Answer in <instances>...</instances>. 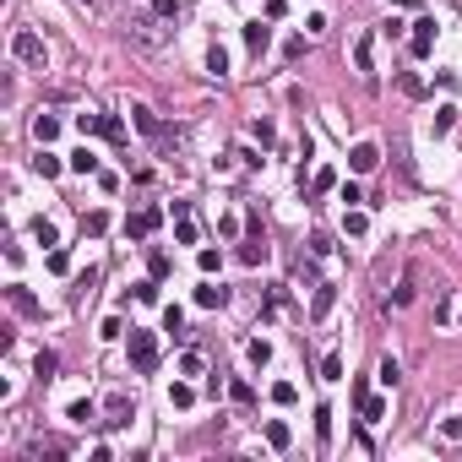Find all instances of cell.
I'll return each instance as SVG.
<instances>
[{"label": "cell", "instance_id": "obj_42", "mask_svg": "<svg viewBox=\"0 0 462 462\" xmlns=\"http://www.w3.org/2000/svg\"><path fill=\"white\" fill-rule=\"evenodd\" d=\"M305 49H310L305 38H289V44H283V55H289V60H305Z\"/></svg>", "mask_w": 462, "mask_h": 462}, {"label": "cell", "instance_id": "obj_43", "mask_svg": "<svg viewBox=\"0 0 462 462\" xmlns=\"http://www.w3.org/2000/svg\"><path fill=\"white\" fill-rule=\"evenodd\" d=\"M136 300H142V305H153V300H158V278H153V283H136Z\"/></svg>", "mask_w": 462, "mask_h": 462}, {"label": "cell", "instance_id": "obj_14", "mask_svg": "<svg viewBox=\"0 0 462 462\" xmlns=\"http://www.w3.org/2000/svg\"><path fill=\"white\" fill-rule=\"evenodd\" d=\"M267 441H272V452H289V441H294V430H289L283 419H272V424H267Z\"/></svg>", "mask_w": 462, "mask_h": 462}, {"label": "cell", "instance_id": "obj_3", "mask_svg": "<svg viewBox=\"0 0 462 462\" xmlns=\"http://www.w3.org/2000/svg\"><path fill=\"white\" fill-rule=\"evenodd\" d=\"M11 55H16V60H22V66H44V38H38V33H27V27H22V33H16V38H11Z\"/></svg>", "mask_w": 462, "mask_h": 462}, {"label": "cell", "instance_id": "obj_36", "mask_svg": "<svg viewBox=\"0 0 462 462\" xmlns=\"http://www.w3.org/2000/svg\"><path fill=\"white\" fill-rule=\"evenodd\" d=\"M174 239H180V245H196V223H191V218H180V229H174Z\"/></svg>", "mask_w": 462, "mask_h": 462}, {"label": "cell", "instance_id": "obj_23", "mask_svg": "<svg viewBox=\"0 0 462 462\" xmlns=\"http://www.w3.org/2000/svg\"><path fill=\"white\" fill-rule=\"evenodd\" d=\"M33 169H38L44 180H55V174H60V158H55V153H38V158H33Z\"/></svg>", "mask_w": 462, "mask_h": 462}, {"label": "cell", "instance_id": "obj_7", "mask_svg": "<svg viewBox=\"0 0 462 462\" xmlns=\"http://www.w3.org/2000/svg\"><path fill=\"white\" fill-rule=\"evenodd\" d=\"M430 49H435V22H430V16H419V22H413V55L424 60Z\"/></svg>", "mask_w": 462, "mask_h": 462}, {"label": "cell", "instance_id": "obj_9", "mask_svg": "<svg viewBox=\"0 0 462 462\" xmlns=\"http://www.w3.org/2000/svg\"><path fill=\"white\" fill-rule=\"evenodd\" d=\"M267 44H272V27H267V22H250V27H245V49H250V55H267Z\"/></svg>", "mask_w": 462, "mask_h": 462}, {"label": "cell", "instance_id": "obj_33", "mask_svg": "<svg viewBox=\"0 0 462 462\" xmlns=\"http://www.w3.org/2000/svg\"><path fill=\"white\" fill-rule=\"evenodd\" d=\"M55 365H60V359H55V354H49V348H44V354H38V365H33V370H38V376H44V381H49V376H55Z\"/></svg>", "mask_w": 462, "mask_h": 462}, {"label": "cell", "instance_id": "obj_20", "mask_svg": "<svg viewBox=\"0 0 462 462\" xmlns=\"http://www.w3.org/2000/svg\"><path fill=\"white\" fill-rule=\"evenodd\" d=\"M191 402H196V386H185V381L169 386V408H191Z\"/></svg>", "mask_w": 462, "mask_h": 462}, {"label": "cell", "instance_id": "obj_10", "mask_svg": "<svg viewBox=\"0 0 462 462\" xmlns=\"http://www.w3.org/2000/svg\"><path fill=\"white\" fill-rule=\"evenodd\" d=\"M104 413H109L104 424H131V397H120V391H114V397H104Z\"/></svg>", "mask_w": 462, "mask_h": 462}, {"label": "cell", "instance_id": "obj_35", "mask_svg": "<svg viewBox=\"0 0 462 462\" xmlns=\"http://www.w3.org/2000/svg\"><path fill=\"white\" fill-rule=\"evenodd\" d=\"M365 419H370V424L386 419V402H381V397H365Z\"/></svg>", "mask_w": 462, "mask_h": 462}, {"label": "cell", "instance_id": "obj_30", "mask_svg": "<svg viewBox=\"0 0 462 462\" xmlns=\"http://www.w3.org/2000/svg\"><path fill=\"white\" fill-rule=\"evenodd\" d=\"M180 376H202V354H196V348L180 354Z\"/></svg>", "mask_w": 462, "mask_h": 462}, {"label": "cell", "instance_id": "obj_17", "mask_svg": "<svg viewBox=\"0 0 462 462\" xmlns=\"http://www.w3.org/2000/svg\"><path fill=\"white\" fill-rule=\"evenodd\" d=\"M98 136H109V142H125V120H114V114H98Z\"/></svg>", "mask_w": 462, "mask_h": 462}, {"label": "cell", "instance_id": "obj_4", "mask_svg": "<svg viewBox=\"0 0 462 462\" xmlns=\"http://www.w3.org/2000/svg\"><path fill=\"white\" fill-rule=\"evenodd\" d=\"M158 223H163V207H142L136 218H125V234H131V239H147Z\"/></svg>", "mask_w": 462, "mask_h": 462}, {"label": "cell", "instance_id": "obj_19", "mask_svg": "<svg viewBox=\"0 0 462 462\" xmlns=\"http://www.w3.org/2000/svg\"><path fill=\"white\" fill-rule=\"evenodd\" d=\"M163 332H169V337H185V310H180V305L163 310Z\"/></svg>", "mask_w": 462, "mask_h": 462}, {"label": "cell", "instance_id": "obj_8", "mask_svg": "<svg viewBox=\"0 0 462 462\" xmlns=\"http://www.w3.org/2000/svg\"><path fill=\"white\" fill-rule=\"evenodd\" d=\"M196 305L202 310H223L229 305V289H223V283H202V289H196Z\"/></svg>", "mask_w": 462, "mask_h": 462}, {"label": "cell", "instance_id": "obj_6", "mask_svg": "<svg viewBox=\"0 0 462 462\" xmlns=\"http://www.w3.org/2000/svg\"><path fill=\"white\" fill-rule=\"evenodd\" d=\"M5 300H11V310H16V315H44V305H38V300H33L22 283H11V289H5Z\"/></svg>", "mask_w": 462, "mask_h": 462}, {"label": "cell", "instance_id": "obj_5", "mask_svg": "<svg viewBox=\"0 0 462 462\" xmlns=\"http://www.w3.org/2000/svg\"><path fill=\"white\" fill-rule=\"evenodd\" d=\"M348 163H354V174H370V169L381 163V147H376V142H359V147L348 153Z\"/></svg>", "mask_w": 462, "mask_h": 462}, {"label": "cell", "instance_id": "obj_12", "mask_svg": "<svg viewBox=\"0 0 462 462\" xmlns=\"http://www.w3.org/2000/svg\"><path fill=\"white\" fill-rule=\"evenodd\" d=\"M239 261H245V267H261V261H267V234H250L245 250H239Z\"/></svg>", "mask_w": 462, "mask_h": 462}, {"label": "cell", "instance_id": "obj_32", "mask_svg": "<svg viewBox=\"0 0 462 462\" xmlns=\"http://www.w3.org/2000/svg\"><path fill=\"white\" fill-rule=\"evenodd\" d=\"M147 272H153V278H169V256H163V250L147 256Z\"/></svg>", "mask_w": 462, "mask_h": 462}, {"label": "cell", "instance_id": "obj_16", "mask_svg": "<svg viewBox=\"0 0 462 462\" xmlns=\"http://www.w3.org/2000/svg\"><path fill=\"white\" fill-rule=\"evenodd\" d=\"M207 71H212V77H229V49H223V44L207 49Z\"/></svg>", "mask_w": 462, "mask_h": 462}, {"label": "cell", "instance_id": "obj_27", "mask_svg": "<svg viewBox=\"0 0 462 462\" xmlns=\"http://www.w3.org/2000/svg\"><path fill=\"white\" fill-rule=\"evenodd\" d=\"M321 381H343V359H337V354L321 359Z\"/></svg>", "mask_w": 462, "mask_h": 462}, {"label": "cell", "instance_id": "obj_37", "mask_svg": "<svg viewBox=\"0 0 462 462\" xmlns=\"http://www.w3.org/2000/svg\"><path fill=\"white\" fill-rule=\"evenodd\" d=\"M71 424H93V402H71Z\"/></svg>", "mask_w": 462, "mask_h": 462}, {"label": "cell", "instance_id": "obj_38", "mask_svg": "<svg viewBox=\"0 0 462 462\" xmlns=\"http://www.w3.org/2000/svg\"><path fill=\"white\" fill-rule=\"evenodd\" d=\"M441 435H446V441H462V413L457 419H441Z\"/></svg>", "mask_w": 462, "mask_h": 462}, {"label": "cell", "instance_id": "obj_24", "mask_svg": "<svg viewBox=\"0 0 462 462\" xmlns=\"http://www.w3.org/2000/svg\"><path fill=\"white\" fill-rule=\"evenodd\" d=\"M272 402H283V408L300 402V386H294V381H278V386H272Z\"/></svg>", "mask_w": 462, "mask_h": 462}, {"label": "cell", "instance_id": "obj_18", "mask_svg": "<svg viewBox=\"0 0 462 462\" xmlns=\"http://www.w3.org/2000/svg\"><path fill=\"white\" fill-rule=\"evenodd\" d=\"M245 354H250V365H256V370H267V365H272V343H267V337H256Z\"/></svg>", "mask_w": 462, "mask_h": 462}, {"label": "cell", "instance_id": "obj_25", "mask_svg": "<svg viewBox=\"0 0 462 462\" xmlns=\"http://www.w3.org/2000/svg\"><path fill=\"white\" fill-rule=\"evenodd\" d=\"M33 239H38V245H55L60 234H55V223H49V218H33Z\"/></svg>", "mask_w": 462, "mask_h": 462}, {"label": "cell", "instance_id": "obj_11", "mask_svg": "<svg viewBox=\"0 0 462 462\" xmlns=\"http://www.w3.org/2000/svg\"><path fill=\"white\" fill-rule=\"evenodd\" d=\"M332 305H337V289H332V283H315V300H310V321H321V315H326Z\"/></svg>", "mask_w": 462, "mask_h": 462}, {"label": "cell", "instance_id": "obj_1", "mask_svg": "<svg viewBox=\"0 0 462 462\" xmlns=\"http://www.w3.org/2000/svg\"><path fill=\"white\" fill-rule=\"evenodd\" d=\"M163 16H131V27H125V38L136 44V49H163L169 44V27H158Z\"/></svg>", "mask_w": 462, "mask_h": 462}, {"label": "cell", "instance_id": "obj_15", "mask_svg": "<svg viewBox=\"0 0 462 462\" xmlns=\"http://www.w3.org/2000/svg\"><path fill=\"white\" fill-rule=\"evenodd\" d=\"M131 120H136V131H147V136H163V125H158L153 109H142V104H136V109H131Z\"/></svg>", "mask_w": 462, "mask_h": 462}, {"label": "cell", "instance_id": "obj_26", "mask_svg": "<svg viewBox=\"0 0 462 462\" xmlns=\"http://www.w3.org/2000/svg\"><path fill=\"white\" fill-rule=\"evenodd\" d=\"M376 376H381V386H397V381H402V365H397V359H381Z\"/></svg>", "mask_w": 462, "mask_h": 462}, {"label": "cell", "instance_id": "obj_44", "mask_svg": "<svg viewBox=\"0 0 462 462\" xmlns=\"http://www.w3.org/2000/svg\"><path fill=\"white\" fill-rule=\"evenodd\" d=\"M229 397H234V402H250L256 391H250V381H234V386H229Z\"/></svg>", "mask_w": 462, "mask_h": 462}, {"label": "cell", "instance_id": "obj_13", "mask_svg": "<svg viewBox=\"0 0 462 462\" xmlns=\"http://www.w3.org/2000/svg\"><path fill=\"white\" fill-rule=\"evenodd\" d=\"M33 136H38V147H49V142L60 136V120H55V114H38V120H33Z\"/></svg>", "mask_w": 462, "mask_h": 462}, {"label": "cell", "instance_id": "obj_2", "mask_svg": "<svg viewBox=\"0 0 462 462\" xmlns=\"http://www.w3.org/2000/svg\"><path fill=\"white\" fill-rule=\"evenodd\" d=\"M153 365H158V337L131 326V370H136V376H147Z\"/></svg>", "mask_w": 462, "mask_h": 462}, {"label": "cell", "instance_id": "obj_29", "mask_svg": "<svg viewBox=\"0 0 462 462\" xmlns=\"http://www.w3.org/2000/svg\"><path fill=\"white\" fill-rule=\"evenodd\" d=\"M397 87H402V93H408V98H424V82L413 77V71H402V77H397Z\"/></svg>", "mask_w": 462, "mask_h": 462}, {"label": "cell", "instance_id": "obj_28", "mask_svg": "<svg viewBox=\"0 0 462 462\" xmlns=\"http://www.w3.org/2000/svg\"><path fill=\"white\" fill-rule=\"evenodd\" d=\"M315 435H321V441H332V408H326V402L315 408Z\"/></svg>", "mask_w": 462, "mask_h": 462}, {"label": "cell", "instance_id": "obj_31", "mask_svg": "<svg viewBox=\"0 0 462 462\" xmlns=\"http://www.w3.org/2000/svg\"><path fill=\"white\" fill-rule=\"evenodd\" d=\"M153 16H163V22H174V16H180V0H153Z\"/></svg>", "mask_w": 462, "mask_h": 462}, {"label": "cell", "instance_id": "obj_34", "mask_svg": "<svg viewBox=\"0 0 462 462\" xmlns=\"http://www.w3.org/2000/svg\"><path fill=\"white\" fill-rule=\"evenodd\" d=\"M82 229H87V234H104V229H109V218H104V212H87V218H82Z\"/></svg>", "mask_w": 462, "mask_h": 462}, {"label": "cell", "instance_id": "obj_39", "mask_svg": "<svg viewBox=\"0 0 462 462\" xmlns=\"http://www.w3.org/2000/svg\"><path fill=\"white\" fill-rule=\"evenodd\" d=\"M354 60H359V71H370V38H359V44H354Z\"/></svg>", "mask_w": 462, "mask_h": 462}, {"label": "cell", "instance_id": "obj_21", "mask_svg": "<svg viewBox=\"0 0 462 462\" xmlns=\"http://www.w3.org/2000/svg\"><path fill=\"white\" fill-rule=\"evenodd\" d=\"M452 125H457V104H441V109H435V136H446Z\"/></svg>", "mask_w": 462, "mask_h": 462}, {"label": "cell", "instance_id": "obj_40", "mask_svg": "<svg viewBox=\"0 0 462 462\" xmlns=\"http://www.w3.org/2000/svg\"><path fill=\"white\" fill-rule=\"evenodd\" d=\"M49 272H71V256L66 250H49Z\"/></svg>", "mask_w": 462, "mask_h": 462}, {"label": "cell", "instance_id": "obj_22", "mask_svg": "<svg viewBox=\"0 0 462 462\" xmlns=\"http://www.w3.org/2000/svg\"><path fill=\"white\" fill-rule=\"evenodd\" d=\"M71 169H77V174H98V158H93V147L71 153Z\"/></svg>", "mask_w": 462, "mask_h": 462}, {"label": "cell", "instance_id": "obj_41", "mask_svg": "<svg viewBox=\"0 0 462 462\" xmlns=\"http://www.w3.org/2000/svg\"><path fill=\"white\" fill-rule=\"evenodd\" d=\"M218 267H223V256H218V250H202V272H207V278H212V272H218Z\"/></svg>", "mask_w": 462, "mask_h": 462}]
</instances>
